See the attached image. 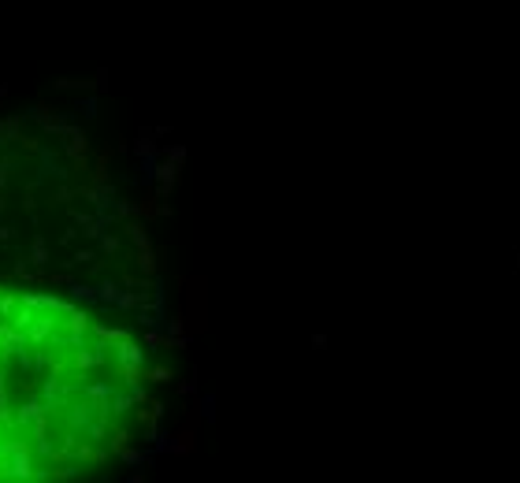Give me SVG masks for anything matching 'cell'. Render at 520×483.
<instances>
[{"mask_svg":"<svg viewBox=\"0 0 520 483\" xmlns=\"http://www.w3.org/2000/svg\"><path fill=\"white\" fill-rule=\"evenodd\" d=\"M149 361L86 309L0 286V480H63L142 435Z\"/></svg>","mask_w":520,"mask_h":483,"instance_id":"6da1fadb","label":"cell"}]
</instances>
